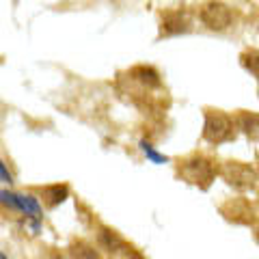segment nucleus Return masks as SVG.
Masks as SVG:
<instances>
[{"instance_id": "f257e3e1", "label": "nucleus", "mask_w": 259, "mask_h": 259, "mask_svg": "<svg viewBox=\"0 0 259 259\" xmlns=\"http://www.w3.org/2000/svg\"><path fill=\"white\" fill-rule=\"evenodd\" d=\"M177 175L186 184L197 186L199 190H207L218 175V166L203 153H190L177 160Z\"/></svg>"}, {"instance_id": "f03ea898", "label": "nucleus", "mask_w": 259, "mask_h": 259, "mask_svg": "<svg viewBox=\"0 0 259 259\" xmlns=\"http://www.w3.org/2000/svg\"><path fill=\"white\" fill-rule=\"evenodd\" d=\"M236 117H229L223 110L205 108L203 121V139L212 145H223L236 136Z\"/></svg>"}, {"instance_id": "7ed1b4c3", "label": "nucleus", "mask_w": 259, "mask_h": 259, "mask_svg": "<svg viewBox=\"0 0 259 259\" xmlns=\"http://www.w3.org/2000/svg\"><path fill=\"white\" fill-rule=\"evenodd\" d=\"M218 175L223 180L233 186L236 190H250L257 186V168H253L246 162H240V160H227L218 166Z\"/></svg>"}, {"instance_id": "20e7f679", "label": "nucleus", "mask_w": 259, "mask_h": 259, "mask_svg": "<svg viewBox=\"0 0 259 259\" xmlns=\"http://www.w3.org/2000/svg\"><path fill=\"white\" fill-rule=\"evenodd\" d=\"M199 20L205 28L221 32L231 26L233 13H231V7L221 3V0H207L199 9Z\"/></svg>"}, {"instance_id": "39448f33", "label": "nucleus", "mask_w": 259, "mask_h": 259, "mask_svg": "<svg viewBox=\"0 0 259 259\" xmlns=\"http://www.w3.org/2000/svg\"><path fill=\"white\" fill-rule=\"evenodd\" d=\"M218 212L225 216V221L233 225H255L257 223V209L246 197H231L225 203H221Z\"/></svg>"}, {"instance_id": "423d86ee", "label": "nucleus", "mask_w": 259, "mask_h": 259, "mask_svg": "<svg viewBox=\"0 0 259 259\" xmlns=\"http://www.w3.org/2000/svg\"><path fill=\"white\" fill-rule=\"evenodd\" d=\"M127 78L130 82L139 84L143 91H153V89L162 87V78L158 69L151 67V65H134L132 69H127Z\"/></svg>"}, {"instance_id": "0eeeda50", "label": "nucleus", "mask_w": 259, "mask_h": 259, "mask_svg": "<svg viewBox=\"0 0 259 259\" xmlns=\"http://www.w3.org/2000/svg\"><path fill=\"white\" fill-rule=\"evenodd\" d=\"M190 22L182 11H166L162 15V24H160V37H171V35H180V32H188Z\"/></svg>"}, {"instance_id": "6e6552de", "label": "nucleus", "mask_w": 259, "mask_h": 259, "mask_svg": "<svg viewBox=\"0 0 259 259\" xmlns=\"http://www.w3.org/2000/svg\"><path fill=\"white\" fill-rule=\"evenodd\" d=\"M236 125L244 136H248L250 141L259 143V112L250 110H238L236 115Z\"/></svg>"}, {"instance_id": "1a4fd4ad", "label": "nucleus", "mask_w": 259, "mask_h": 259, "mask_svg": "<svg viewBox=\"0 0 259 259\" xmlns=\"http://www.w3.org/2000/svg\"><path fill=\"white\" fill-rule=\"evenodd\" d=\"M39 194H41V201L48 209H52L56 205H61L65 199L69 197V186L67 184H50L39 188Z\"/></svg>"}, {"instance_id": "9d476101", "label": "nucleus", "mask_w": 259, "mask_h": 259, "mask_svg": "<svg viewBox=\"0 0 259 259\" xmlns=\"http://www.w3.org/2000/svg\"><path fill=\"white\" fill-rule=\"evenodd\" d=\"M69 257L71 259H102L100 250H97L93 244H89L84 240H74L69 244Z\"/></svg>"}, {"instance_id": "9b49d317", "label": "nucleus", "mask_w": 259, "mask_h": 259, "mask_svg": "<svg viewBox=\"0 0 259 259\" xmlns=\"http://www.w3.org/2000/svg\"><path fill=\"white\" fill-rule=\"evenodd\" d=\"M240 63L242 67H244L250 76H255L259 80V50L255 48V50H246L240 54Z\"/></svg>"}, {"instance_id": "f8f14e48", "label": "nucleus", "mask_w": 259, "mask_h": 259, "mask_svg": "<svg viewBox=\"0 0 259 259\" xmlns=\"http://www.w3.org/2000/svg\"><path fill=\"white\" fill-rule=\"evenodd\" d=\"M115 259H145V257H143V255H141L139 250H136L132 244H125V246L117 253V257H115Z\"/></svg>"}, {"instance_id": "ddd939ff", "label": "nucleus", "mask_w": 259, "mask_h": 259, "mask_svg": "<svg viewBox=\"0 0 259 259\" xmlns=\"http://www.w3.org/2000/svg\"><path fill=\"white\" fill-rule=\"evenodd\" d=\"M141 147H143V151H145V153H147V158H151L153 162H166V158H162L160 153L153 151V147H151V145H149L147 141H141Z\"/></svg>"}, {"instance_id": "4468645a", "label": "nucleus", "mask_w": 259, "mask_h": 259, "mask_svg": "<svg viewBox=\"0 0 259 259\" xmlns=\"http://www.w3.org/2000/svg\"><path fill=\"white\" fill-rule=\"evenodd\" d=\"M41 259H63V257H61V253H59V250H54V248H48V250H46V255H44Z\"/></svg>"}, {"instance_id": "2eb2a0df", "label": "nucleus", "mask_w": 259, "mask_h": 259, "mask_svg": "<svg viewBox=\"0 0 259 259\" xmlns=\"http://www.w3.org/2000/svg\"><path fill=\"white\" fill-rule=\"evenodd\" d=\"M255 240H257V244H259V227L255 229Z\"/></svg>"}, {"instance_id": "dca6fc26", "label": "nucleus", "mask_w": 259, "mask_h": 259, "mask_svg": "<svg viewBox=\"0 0 259 259\" xmlns=\"http://www.w3.org/2000/svg\"><path fill=\"white\" fill-rule=\"evenodd\" d=\"M257 173H259V160H257Z\"/></svg>"}, {"instance_id": "f3484780", "label": "nucleus", "mask_w": 259, "mask_h": 259, "mask_svg": "<svg viewBox=\"0 0 259 259\" xmlns=\"http://www.w3.org/2000/svg\"><path fill=\"white\" fill-rule=\"evenodd\" d=\"M257 205H259V194H257Z\"/></svg>"}]
</instances>
